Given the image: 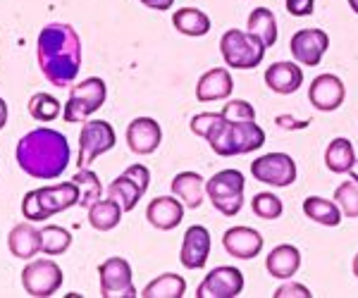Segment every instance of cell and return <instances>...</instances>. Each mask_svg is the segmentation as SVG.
I'll return each mask as SVG.
<instances>
[{"mask_svg": "<svg viewBox=\"0 0 358 298\" xmlns=\"http://www.w3.org/2000/svg\"><path fill=\"white\" fill-rule=\"evenodd\" d=\"M36 57L41 74L57 89L74 84L82 70V38L72 24H48L36 41Z\"/></svg>", "mask_w": 358, "mask_h": 298, "instance_id": "obj_1", "label": "cell"}, {"mask_svg": "<svg viewBox=\"0 0 358 298\" xmlns=\"http://www.w3.org/2000/svg\"><path fill=\"white\" fill-rule=\"evenodd\" d=\"M72 151L67 136L55 129L38 127L20 139L15 148V160L20 170L31 179H60L65 174Z\"/></svg>", "mask_w": 358, "mask_h": 298, "instance_id": "obj_2", "label": "cell"}, {"mask_svg": "<svg viewBox=\"0 0 358 298\" xmlns=\"http://www.w3.org/2000/svg\"><path fill=\"white\" fill-rule=\"evenodd\" d=\"M206 141L210 146V151L220 158L246 156V153H253L263 146L265 131L258 127L256 119H251V122H229V119L220 117Z\"/></svg>", "mask_w": 358, "mask_h": 298, "instance_id": "obj_3", "label": "cell"}, {"mask_svg": "<svg viewBox=\"0 0 358 298\" xmlns=\"http://www.w3.org/2000/svg\"><path fill=\"white\" fill-rule=\"evenodd\" d=\"M74 205H79V186L69 179L29 191L22 198V217H27L29 222H45L48 217L65 213Z\"/></svg>", "mask_w": 358, "mask_h": 298, "instance_id": "obj_4", "label": "cell"}, {"mask_svg": "<svg viewBox=\"0 0 358 298\" xmlns=\"http://www.w3.org/2000/svg\"><path fill=\"white\" fill-rule=\"evenodd\" d=\"M265 45L261 38L253 33L241 31V29H227L220 38V53L227 67L232 70H253L263 62Z\"/></svg>", "mask_w": 358, "mask_h": 298, "instance_id": "obj_5", "label": "cell"}, {"mask_svg": "<svg viewBox=\"0 0 358 298\" xmlns=\"http://www.w3.org/2000/svg\"><path fill=\"white\" fill-rule=\"evenodd\" d=\"M108 98V86L101 77H89L69 89V98L62 110V119L67 124L86 122L94 112L103 107Z\"/></svg>", "mask_w": 358, "mask_h": 298, "instance_id": "obj_6", "label": "cell"}, {"mask_svg": "<svg viewBox=\"0 0 358 298\" xmlns=\"http://www.w3.org/2000/svg\"><path fill=\"white\" fill-rule=\"evenodd\" d=\"M246 179L236 170H222L206 181V196L210 198L213 208L224 217H234L244 208Z\"/></svg>", "mask_w": 358, "mask_h": 298, "instance_id": "obj_7", "label": "cell"}, {"mask_svg": "<svg viewBox=\"0 0 358 298\" xmlns=\"http://www.w3.org/2000/svg\"><path fill=\"white\" fill-rule=\"evenodd\" d=\"M117 143V134H115L113 124L106 119H89L84 122L82 131H79V158L77 167H91V163L98 160L103 153L113 151Z\"/></svg>", "mask_w": 358, "mask_h": 298, "instance_id": "obj_8", "label": "cell"}, {"mask_svg": "<svg viewBox=\"0 0 358 298\" xmlns=\"http://www.w3.org/2000/svg\"><path fill=\"white\" fill-rule=\"evenodd\" d=\"M62 270L55 260H29V265L22 270V286L29 296L48 298L60 291L62 286Z\"/></svg>", "mask_w": 358, "mask_h": 298, "instance_id": "obj_9", "label": "cell"}, {"mask_svg": "<svg viewBox=\"0 0 358 298\" xmlns=\"http://www.w3.org/2000/svg\"><path fill=\"white\" fill-rule=\"evenodd\" d=\"M98 282H101L103 298H136L131 265L124 258H108L98 267Z\"/></svg>", "mask_w": 358, "mask_h": 298, "instance_id": "obj_10", "label": "cell"}, {"mask_svg": "<svg viewBox=\"0 0 358 298\" xmlns=\"http://www.w3.org/2000/svg\"><path fill=\"white\" fill-rule=\"evenodd\" d=\"M251 174L256 181L268 186L285 188L296 181V163L287 153H268L251 163Z\"/></svg>", "mask_w": 358, "mask_h": 298, "instance_id": "obj_11", "label": "cell"}, {"mask_svg": "<svg viewBox=\"0 0 358 298\" xmlns=\"http://www.w3.org/2000/svg\"><path fill=\"white\" fill-rule=\"evenodd\" d=\"M244 291V274L232 265H220L206 274L196 289V298H236Z\"/></svg>", "mask_w": 358, "mask_h": 298, "instance_id": "obj_12", "label": "cell"}, {"mask_svg": "<svg viewBox=\"0 0 358 298\" xmlns=\"http://www.w3.org/2000/svg\"><path fill=\"white\" fill-rule=\"evenodd\" d=\"M330 48V36L322 29H299L289 41V50L299 65L315 67Z\"/></svg>", "mask_w": 358, "mask_h": 298, "instance_id": "obj_13", "label": "cell"}, {"mask_svg": "<svg viewBox=\"0 0 358 298\" xmlns=\"http://www.w3.org/2000/svg\"><path fill=\"white\" fill-rule=\"evenodd\" d=\"M346 98L344 82L334 74H320L313 79V84L308 86V100L315 110L320 112H334L342 107Z\"/></svg>", "mask_w": 358, "mask_h": 298, "instance_id": "obj_14", "label": "cell"}, {"mask_svg": "<svg viewBox=\"0 0 358 298\" xmlns=\"http://www.w3.org/2000/svg\"><path fill=\"white\" fill-rule=\"evenodd\" d=\"M163 129L153 117H136L127 127V146L134 156H151L160 148Z\"/></svg>", "mask_w": 358, "mask_h": 298, "instance_id": "obj_15", "label": "cell"}, {"mask_svg": "<svg viewBox=\"0 0 358 298\" xmlns=\"http://www.w3.org/2000/svg\"><path fill=\"white\" fill-rule=\"evenodd\" d=\"M210 232L201 225H194L187 229L182 241V251H179V260L187 270H203L208 255H210Z\"/></svg>", "mask_w": 358, "mask_h": 298, "instance_id": "obj_16", "label": "cell"}, {"mask_svg": "<svg viewBox=\"0 0 358 298\" xmlns=\"http://www.w3.org/2000/svg\"><path fill=\"white\" fill-rule=\"evenodd\" d=\"M263 237L258 229L253 227H232L224 232L222 246L227 255L236 258V260H251L263 251Z\"/></svg>", "mask_w": 358, "mask_h": 298, "instance_id": "obj_17", "label": "cell"}, {"mask_svg": "<svg viewBox=\"0 0 358 298\" xmlns=\"http://www.w3.org/2000/svg\"><path fill=\"white\" fill-rule=\"evenodd\" d=\"M148 225L160 232H172L184 220V203L177 196H158L146 208Z\"/></svg>", "mask_w": 358, "mask_h": 298, "instance_id": "obj_18", "label": "cell"}, {"mask_svg": "<svg viewBox=\"0 0 358 298\" xmlns=\"http://www.w3.org/2000/svg\"><path fill=\"white\" fill-rule=\"evenodd\" d=\"M234 91V79L229 70L224 67H213L196 84V98L199 103H213V100H227Z\"/></svg>", "mask_w": 358, "mask_h": 298, "instance_id": "obj_19", "label": "cell"}, {"mask_svg": "<svg viewBox=\"0 0 358 298\" xmlns=\"http://www.w3.org/2000/svg\"><path fill=\"white\" fill-rule=\"evenodd\" d=\"M8 248L20 260H34L41 253V229H36L29 220L15 225L8 234Z\"/></svg>", "mask_w": 358, "mask_h": 298, "instance_id": "obj_20", "label": "cell"}, {"mask_svg": "<svg viewBox=\"0 0 358 298\" xmlns=\"http://www.w3.org/2000/svg\"><path fill=\"white\" fill-rule=\"evenodd\" d=\"M265 84L270 91L280 96H289L294 91L301 89L303 84V70L294 62H275L265 70Z\"/></svg>", "mask_w": 358, "mask_h": 298, "instance_id": "obj_21", "label": "cell"}, {"mask_svg": "<svg viewBox=\"0 0 358 298\" xmlns=\"http://www.w3.org/2000/svg\"><path fill=\"white\" fill-rule=\"evenodd\" d=\"M301 267V253L296 246L292 244H280L270 251L268 260H265V270L270 277L275 279H292Z\"/></svg>", "mask_w": 358, "mask_h": 298, "instance_id": "obj_22", "label": "cell"}, {"mask_svg": "<svg viewBox=\"0 0 358 298\" xmlns=\"http://www.w3.org/2000/svg\"><path fill=\"white\" fill-rule=\"evenodd\" d=\"M172 193L182 200L184 208L189 210H199L203 203V193H206V181L199 172H179L172 179Z\"/></svg>", "mask_w": 358, "mask_h": 298, "instance_id": "obj_23", "label": "cell"}, {"mask_svg": "<svg viewBox=\"0 0 358 298\" xmlns=\"http://www.w3.org/2000/svg\"><path fill=\"white\" fill-rule=\"evenodd\" d=\"M122 205L117 203L115 198H101L96 200L94 205L89 208V225L96 229V232H110L122 222Z\"/></svg>", "mask_w": 358, "mask_h": 298, "instance_id": "obj_24", "label": "cell"}, {"mask_svg": "<svg viewBox=\"0 0 358 298\" xmlns=\"http://www.w3.org/2000/svg\"><path fill=\"white\" fill-rule=\"evenodd\" d=\"M303 213L308 220L317 222L322 227H339L342 222V208L337 205V200H327L320 196H308L303 200Z\"/></svg>", "mask_w": 358, "mask_h": 298, "instance_id": "obj_25", "label": "cell"}, {"mask_svg": "<svg viewBox=\"0 0 358 298\" xmlns=\"http://www.w3.org/2000/svg\"><path fill=\"white\" fill-rule=\"evenodd\" d=\"M172 24L184 36H206L210 31V17L199 8H179L172 15Z\"/></svg>", "mask_w": 358, "mask_h": 298, "instance_id": "obj_26", "label": "cell"}, {"mask_svg": "<svg viewBox=\"0 0 358 298\" xmlns=\"http://www.w3.org/2000/svg\"><path fill=\"white\" fill-rule=\"evenodd\" d=\"M356 163V151H354V143L344 136L334 139L325 151V165L332 174H349V170L354 167Z\"/></svg>", "mask_w": 358, "mask_h": 298, "instance_id": "obj_27", "label": "cell"}, {"mask_svg": "<svg viewBox=\"0 0 358 298\" xmlns=\"http://www.w3.org/2000/svg\"><path fill=\"white\" fill-rule=\"evenodd\" d=\"M246 31L253 33L256 38H261L265 48L277 43V20L273 15V10L268 8H256L251 15H248L246 22Z\"/></svg>", "mask_w": 358, "mask_h": 298, "instance_id": "obj_28", "label": "cell"}, {"mask_svg": "<svg viewBox=\"0 0 358 298\" xmlns=\"http://www.w3.org/2000/svg\"><path fill=\"white\" fill-rule=\"evenodd\" d=\"M187 294V282L184 277H179L175 272H165L160 277H155L153 282L146 284V289L141 291V298H182Z\"/></svg>", "mask_w": 358, "mask_h": 298, "instance_id": "obj_29", "label": "cell"}, {"mask_svg": "<svg viewBox=\"0 0 358 298\" xmlns=\"http://www.w3.org/2000/svg\"><path fill=\"white\" fill-rule=\"evenodd\" d=\"M108 196L117 200L120 205H122L124 213H131V210L138 205V200L143 196V188L136 184L131 177H127L124 172L117 177V179L110 181V186H108Z\"/></svg>", "mask_w": 358, "mask_h": 298, "instance_id": "obj_30", "label": "cell"}, {"mask_svg": "<svg viewBox=\"0 0 358 298\" xmlns=\"http://www.w3.org/2000/svg\"><path fill=\"white\" fill-rule=\"evenodd\" d=\"M72 181L79 186V208L89 210L96 200L103 198V184L98 179V174L89 167H79L77 174L72 177Z\"/></svg>", "mask_w": 358, "mask_h": 298, "instance_id": "obj_31", "label": "cell"}, {"mask_svg": "<svg viewBox=\"0 0 358 298\" xmlns=\"http://www.w3.org/2000/svg\"><path fill=\"white\" fill-rule=\"evenodd\" d=\"M72 246V234L65 227L45 225L41 229V253L43 255H62Z\"/></svg>", "mask_w": 358, "mask_h": 298, "instance_id": "obj_32", "label": "cell"}, {"mask_svg": "<svg viewBox=\"0 0 358 298\" xmlns=\"http://www.w3.org/2000/svg\"><path fill=\"white\" fill-rule=\"evenodd\" d=\"M65 107L60 105V100L55 98V96L50 94H34L31 98H29V114H31L36 122H53L62 114Z\"/></svg>", "mask_w": 358, "mask_h": 298, "instance_id": "obj_33", "label": "cell"}, {"mask_svg": "<svg viewBox=\"0 0 358 298\" xmlns=\"http://www.w3.org/2000/svg\"><path fill=\"white\" fill-rule=\"evenodd\" d=\"M251 208H253V213L261 217V220H277V217H282V213H285V203H282V198L275 196V193H270V191L256 193L251 200Z\"/></svg>", "mask_w": 358, "mask_h": 298, "instance_id": "obj_34", "label": "cell"}, {"mask_svg": "<svg viewBox=\"0 0 358 298\" xmlns=\"http://www.w3.org/2000/svg\"><path fill=\"white\" fill-rule=\"evenodd\" d=\"M334 200H337V205L342 208L344 217L356 220V217H358V181L351 179V181L339 184L337 191H334Z\"/></svg>", "mask_w": 358, "mask_h": 298, "instance_id": "obj_35", "label": "cell"}, {"mask_svg": "<svg viewBox=\"0 0 358 298\" xmlns=\"http://www.w3.org/2000/svg\"><path fill=\"white\" fill-rule=\"evenodd\" d=\"M220 114L229 122H251V119H256V110H253V105L248 100H229L220 110Z\"/></svg>", "mask_w": 358, "mask_h": 298, "instance_id": "obj_36", "label": "cell"}, {"mask_svg": "<svg viewBox=\"0 0 358 298\" xmlns=\"http://www.w3.org/2000/svg\"><path fill=\"white\" fill-rule=\"evenodd\" d=\"M222 114L220 112H201V114H194L192 122H189V127L196 136H201V139H208V134L213 131V127L217 124V119H220Z\"/></svg>", "mask_w": 358, "mask_h": 298, "instance_id": "obj_37", "label": "cell"}, {"mask_svg": "<svg viewBox=\"0 0 358 298\" xmlns=\"http://www.w3.org/2000/svg\"><path fill=\"white\" fill-rule=\"evenodd\" d=\"M310 296L313 294H310L308 286L296 284V282H287L275 291V298H310Z\"/></svg>", "mask_w": 358, "mask_h": 298, "instance_id": "obj_38", "label": "cell"}, {"mask_svg": "<svg viewBox=\"0 0 358 298\" xmlns=\"http://www.w3.org/2000/svg\"><path fill=\"white\" fill-rule=\"evenodd\" d=\"M124 174L131 177V179L143 188V193H146L148 186H151V172H148L146 165H129V167L124 170Z\"/></svg>", "mask_w": 358, "mask_h": 298, "instance_id": "obj_39", "label": "cell"}, {"mask_svg": "<svg viewBox=\"0 0 358 298\" xmlns=\"http://www.w3.org/2000/svg\"><path fill=\"white\" fill-rule=\"evenodd\" d=\"M315 10V0H287V13L294 17H308Z\"/></svg>", "mask_w": 358, "mask_h": 298, "instance_id": "obj_40", "label": "cell"}, {"mask_svg": "<svg viewBox=\"0 0 358 298\" xmlns=\"http://www.w3.org/2000/svg\"><path fill=\"white\" fill-rule=\"evenodd\" d=\"M141 5H146L148 10H160V13H165V10H170L172 5H175V0H138Z\"/></svg>", "mask_w": 358, "mask_h": 298, "instance_id": "obj_41", "label": "cell"}, {"mask_svg": "<svg viewBox=\"0 0 358 298\" xmlns=\"http://www.w3.org/2000/svg\"><path fill=\"white\" fill-rule=\"evenodd\" d=\"M5 124H8V103L0 96V129H5Z\"/></svg>", "mask_w": 358, "mask_h": 298, "instance_id": "obj_42", "label": "cell"}, {"mask_svg": "<svg viewBox=\"0 0 358 298\" xmlns=\"http://www.w3.org/2000/svg\"><path fill=\"white\" fill-rule=\"evenodd\" d=\"M349 174H351V179H354V181H358V160H356V163H354V167L349 170Z\"/></svg>", "mask_w": 358, "mask_h": 298, "instance_id": "obj_43", "label": "cell"}, {"mask_svg": "<svg viewBox=\"0 0 358 298\" xmlns=\"http://www.w3.org/2000/svg\"><path fill=\"white\" fill-rule=\"evenodd\" d=\"M351 270H354V274H356V279H358V253L354 255V262H351Z\"/></svg>", "mask_w": 358, "mask_h": 298, "instance_id": "obj_44", "label": "cell"}, {"mask_svg": "<svg viewBox=\"0 0 358 298\" xmlns=\"http://www.w3.org/2000/svg\"><path fill=\"white\" fill-rule=\"evenodd\" d=\"M349 8L358 15V0H349Z\"/></svg>", "mask_w": 358, "mask_h": 298, "instance_id": "obj_45", "label": "cell"}]
</instances>
